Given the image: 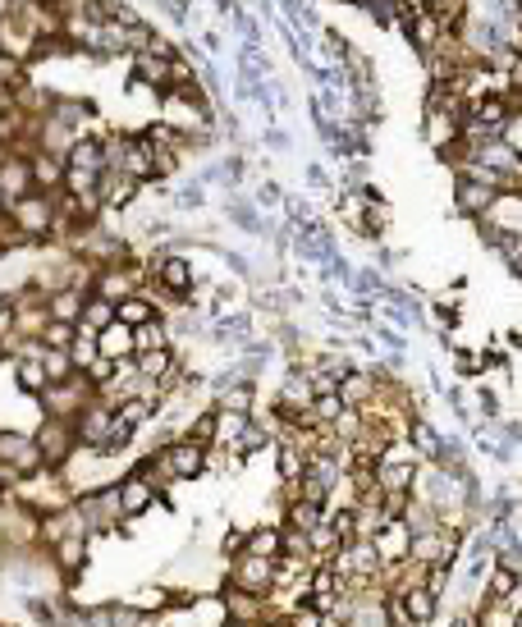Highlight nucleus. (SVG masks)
<instances>
[{"instance_id":"5fc2aeb1","label":"nucleus","mask_w":522,"mask_h":627,"mask_svg":"<svg viewBox=\"0 0 522 627\" xmlns=\"http://www.w3.org/2000/svg\"><path fill=\"white\" fill-rule=\"evenodd\" d=\"M5 206H10V202H5V193H0V216H5Z\"/></svg>"},{"instance_id":"1a4fd4ad","label":"nucleus","mask_w":522,"mask_h":627,"mask_svg":"<svg viewBox=\"0 0 522 627\" xmlns=\"http://www.w3.org/2000/svg\"><path fill=\"white\" fill-rule=\"evenodd\" d=\"M106 435H110V403L92 399V403H87V408L74 417V440H78V449L106 454Z\"/></svg>"},{"instance_id":"7c9ffc66","label":"nucleus","mask_w":522,"mask_h":627,"mask_svg":"<svg viewBox=\"0 0 522 627\" xmlns=\"http://www.w3.org/2000/svg\"><path fill=\"white\" fill-rule=\"evenodd\" d=\"M83 298H87V293H78V289L46 293V316H51V321H69V325H74L78 312H83Z\"/></svg>"},{"instance_id":"cd10ccee","label":"nucleus","mask_w":522,"mask_h":627,"mask_svg":"<svg viewBox=\"0 0 522 627\" xmlns=\"http://www.w3.org/2000/svg\"><path fill=\"white\" fill-rule=\"evenodd\" d=\"M408 444L417 449V463H435V454H440V444H445V435L435 431L431 422L413 417V426H408Z\"/></svg>"},{"instance_id":"3c124183","label":"nucleus","mask_w":522,"mask_h":627,"mask_svg":"<svg viewBox=\"0 0 522 627\" xmlns=\"http://www.w3.org/2000/svg\"><path fill=\"white\" fill-rule=\"evenodd\" d=\"M10 110H14V92H10V87H0V119L10 115Z\"/></svg>"},{"instance_id":"ea45409f","label":"nucleus","mask_w":522,"mask_h":627,"mask_svg":"<svg viewBox=\"0 0 522 627\" xmlns=\"http://www.w3.org/2000/svg\"><path fill=\"white\" fill-rule=\"evenodd\" d=\"M37 339H42V348H69V344H74V325H69V321H51V316H46V325L37 330Z\"/></svg>"},{"instance_id":"f8f14e48","label":"nucleus","mask_w":522,"mask_h":627,"mask_svg":"<svg viewBox=\"0 0 522 627\" xmlns=\"http://www.w3.org/2000/svg\"><path fill=\"white\" fill-rule=\"evenodd\" d=\"M376 390H381V371H358V367H348L335 385L344 408H367V403L376 399Z\"/></svg>"},{"instance_id":"a19ab883","label":"nucleus","mask_w":522,"mask_h":627,"mask_svg":"<svg viewBox=\"0 0 522 627\" xmlns=\"http://www.w3.org/2000/svg\"><path fill=\"white\" fill-rule=\"evenodd\" d=\"M362 10L371 14V23H376V28H394V23H399V14H403V5H399V0H367Z\"/></svg>"},{"instance_id":"72a5a7b5","label":"nucleus","mask_w":522,"mask_h":627,"mask_svg":"<svg viewBox=\"0 0 522 627\" xmlns=\"http://www.w3.org/2000/svg\"><path fill=\"white\" fill-rule=\"evenodd\" d=\"M243 554H257V559H275V554H280V527L243 531Z\"/></svg>"},{"instance_id":"c85d7f7f","label":"nucleus","mask_w":522,"mask_h":627,"mask_svg":"<svg viewBox=\"0 0 522 627\" xmlns=\"http://www.w3.org/2000/svg\"><path fill=\"white\" fill-rule=\"evenodd\" d=\"M403 609H408V618H413V627H426L435 614H440V595H431L426 586H413V591L399 595Z\"/></svg>"},{"instance_id":"37998d69","label":"nucleus","mask_w":522,"mask_h":627,"mask_svg":"<svg viewBox=\"0 0 522 627\" xmlns=\"http://www.w3.org/2000/svg\"><path fill=\"white\" fill-rule=\"evenodd\" d=\"M197 74H202V69H197L188 55H174V60H170V92H174V87H193Z\"/></svg>"},{"instance_id":"5701e85b","label":"nucleus","mask_w":522,"mask_h":627,"mask_svg":"<svg viewBox=\"0 0 522 627\" xmlns=\"http://www.w3.org/2000/svg\"><path fill=\"white\" fill-rule=\"evenodd\" d=\"M156 348H170V321H165V316H152V321L133 325V357L156 353Z\"/></svg>"},{"instance_id":"6ab92c4d","label":"nucleus","mask_w":522,"mask_h":627,"mask_svg":"<svg viewBox=\"0 0 522 627\" xmlns=\"http://www.w3.org/2000/svg\"><path fill=\"white\" fill-rule=\"evenodd\" d=\"M28 170H33V193H60V184H65V161L60 156L33 152L28 156Z\"/></svg>"},{"instance_id":"79ce46f5","label":"nucleus","mask_w":522,"mask_h":627,"mask_svg":"<svg viewBox=\"0 0 522 627\" xmlns=\"http://www.w3.org/2000/svg\"><path fill=\"white\" fill-rule=\"evenodd\" d=\"M454 367H458V376H481V371H490V353H472V348H458V353H454Z\"/></svg>"},{"instance_id":"f257e3e1","label":"nucleus","mask_w":522,"mask_h":627,"mask_svg":"<svg viewBox=\"0 0 522 627\" xmlns=\"http://www.w3.org/2000/svg\"><path fill=\"white\" fill-rule=\"evenodd\" d=\"M5 220L14 225V234L33 248V243H46L55 238V193H23L5 206Z\"/></svg>"},{"instance_id":"4c0bfd02","label":"nucleus","mask_w":522,"mask_h":627,"mask_svg":"<svg viewBox=\"0 0 522 627\" xmlns=\"http://www.w3.org/2000/svg\"><path fill=\"white\" fill-rule=\"evenodd\" d=\"M307 472V454L303 449H294V444H280V481L284 486H298Z\"/></svg>"},{"instance_id":"de8ad7c7","label":"nucleus","mask_w":522,"mask_h":627,"mask_svg":"<svg viewBox=\"0 0 522 627\" xmlns=\"http://www.w3.org/2000/svg\"><path fill=\"white\" fill-rule=\"evenodd\" d=\"M220 550L234 559V554H243V531H225V541H220Z\"/></svg>"},{"instance_id":"7ed1b4c3","label":"nucleus","mask_w":522,"mask_h":627,"mask_svg":"<svg viewBox=\"0 0 522 627\" xmlns=\"http://www.w3.org/2000/svg\"><path fill=\"white\" fill-rule=\"evenodd\" d=\"M33 444H37V454H42L46 467L65 472V467L74 463V454H78L74 422H60V417H42V426L33 431Z\"/></svg>"},{"instance_id":"b1692460","label":"nucleus","mask_w":522,"mask_h":627,"mask_svg":"<svg viewBox=\"0 0 522 627\" xmlns=\"http://www.w3.org/2000/svg\"><path fill=\"white\" fill-rule=\"evenodd\" d=\"M472 627H518V600H481Z\"/></svg>"},{"instance_id":"423d86ee","label":"nucleus","mask_w":522,"mask_h":627,"mask_svg":"<svg viewBox=\"0 0 522 627\" xmlns=\"http://www.w3.org/2000/svg\"><path fill=\"white\" fill-rule=\"evenodd\" d=\"M46 559H51L55 573H65V582L74 586L83 577L87 559H92V536H60V541L46 545Z\"/></svg>"},{"instance_id":"412c9836","label":"nucleus","mask_w":522,"mask_h":627,"mask_svg":"<svg viewBox=\"0 0 522 627\" xmlns=\"http://www.w3.org/2000/svg\"><path fill=\"white\" fill-rule=\"evenodd\" d=\"M133 476H142V481L152 486V495H156V499H165V495H170V486H174V467L165 463L161 449H152V454L142 458V463L133 467Z\"/></svg>"},{"instance_id":"09e8293b","label":"nucleus","mask_w":522,"mask_h":627,"mask_svg":"<svg viewBox=\"0 0 522 627\" xmlns=\"http://www.w3.org/2000/svg\"><path fill=\"white\" fill-rule=\"evenodd\" d=\"M477 403H481V412H486L490 422L500 417V399H495V394H486V390H481V394H477Z\"/></svg>"},{"instance_id":"a18cd8bd","label":"nucleus","mask_w":522,"mask_h":627,"mask_svg":"<svg viewBox=\"0 0 522 627\" xmlns=\"http://www.w3.org/2000/svg\"><path fill=\"white\" fill-rule=\"evenodd\" d=\"M229 220H234V225H243V229H252V234H257V229H261L257 211H252L248 202H234V206H229Z\"/></svg>"},{"instance_id":"a211bd4d","label":"nucleus","mask_w":522,"mask_h":627,"mask_svg":"<svg viewBox=\"0 0 522 627\" xmlns=\"http://www.w3.org/2000/svg\"><path fill=\"white\" fill-rule=\"evenodd\" d=\"M138 188L142 184H133L129 174H120V170H101V179H97V197H101V206H110V211L129 206L133 197H138Z\"/></svg>"},{"instance_id":"bb28decb","label":"nucleus","mask_w":522,"mask_h":627,"mask_svg":"<svg viewBox=\"0 0 522 627\" xmlns=\"http://www.w3.org/2000/svg\"><path fill=\"white\" fill-rule=\"evenodd\" d=\"M385 229H390V202H385L381 193H371L367 188V202H362V238H381Z\"/></svg>"},{"instance_id":"c03bdc74","label":"nucleus","mask_w":522,"mask_h":627,"mask_svg":"<svg viewBox=\"0 0 522 627\" xmlns=\"http://www.w3.org/2000/svg\"><path fill=\"white\" fill-rule=\"evenodd\" d=\"M490 559H495V568H504V573H518V577H522V550H518V541L500 545V550L490 554Z\"/></svg>"},{"instance_id":"393cba45","label":"nucleus","mask_w":522,"mask_h":627,"mask_svg":"<svg viewBox=\"0 0 522 627\" xmlns=\"http://www.w3.org/2000/svg\"><path fill=\"white\" fill-rule=\"evenodd\" d=\"M69 170H87V174H101L106 170V156H101V142L97 138H74V147L65 152Z\"/></svg>"},{"instance_id":"473e14b6","label":"nucleus","mask_w":522,"mask_h":627,"mask_svg":"<svg viewBox=\"0 0 522 627\" xmlns=\"http://www.w3.org/2000/svg\"><path fill=\"white\" fill-rule=\"evenodd\" d=\"M115 321V303H106V298H97V293H87L83 298V312H78V321L74 325H83V330H106V325Z\"/></svg>"},{"instance_id":"603ef678","label":"nucleus","mask_w":522,"mask_h":627,"mask_svg":"<svg viewBox=\"0 0 522 627\" xmlns=\"http://www.w3.org/2000/svg\"><path fill=\"white\" fill-rule=\"evenodd\" d=\"M449 627H472V614H458V618H454V623H449Z\"/></svg>"},{"instance_id":"58836bf2","label":"nucleus","mask_w":522,"mask_h":627,"mask_svg":"<svg viewBox=\"0 0 522 627\" xmlns=\"http://www.w3.org/2000/svg\"><path fill=\"white\" fill-rule=\"evenodd\" d=\"M42 371H46V385H51V380H69V376H74V362H69L65 348H46V353H42Z\"/></svg>"},{"instance_id":"4be33fe9","label":"nucleus","mask_w":522,"mask_h":627,"mask_svg":"<svg viewBox=\"0 0 522 627\" xmlns=\"http://www.w3.org/2000/svg\"><path fill=\"white\" fill-rule=\"evenodd\" d=\"M97 357H110V362H124L133 357V330L120 321H110L106 330H97Z\"/></svg>"},{"instance_id":"f03ea898","label":"nucleus","mask_w":522,"mask_h":627,"mask_svg":"<svg viewBox=\"0 0 522 627\" xmlns=\"http://www.w3.org/2000/svg\"><path fill=\"white\" fill-rule=\"evenodd\" d=\"M92 399H97V390H92V380H87L83 371H74L69 380H51V385L37 394V403H42L46 417H60V422H74Z\"/></svg>"},{"instance_id":"0eeeda50","label":"nucleus","mask_w":522,"mask_h":627,"mask_svg":"<svg viewBox=\"0 0 522 627\" xmlns=\"http://www.w3.org/2000/svg\"><path fill=\"white\" fill-rule=\"evenodd\" d=\"M225 582H234L239 591H248V595H271V586H275V559H257V554H234V568H229V577Z\"/></svg>"},{"instance_id":"f704fd0d","label":"nucleus","mask_w":522,"mask_h":627,"mask_svg":"<svg viewBox=\"0 0 522 627\" xmlns=\"http://www.w3.org/2000/svg\"><path fill=\"white\" fill-rule=\"evenodd\" d=\"M14 385H19L23 394H42L46 390V371H42V362H33V357H14Z\"/></svg>"},{"instance_id":"39448f33","label":"nucleus","mask_w":522,"mask_h":627,"mask_svg":"<svg viewBox=\"0 0 522 627\" xmlns=\"http://www.w3.org/2000/svg\"><path fill=\"white\" fill-rule=\"evenodd\" d=\"M394 28H403V37H408V46H413L417 55H426V51H431V46H435V37H440V33H454V28H449V23L440 19V14H431V10H426V5H417V10H403Z\"/></svg>"},{"instance_id":"864d4df0","label":"nucleus","mask_w":522,"mask_h":627,"mask_svg":"<svg viewBox=\"0 0 522 627\" xmlns=\"http://www.w3.org/2000/svg\"><path fill=\"white\" fill-rule=\"evenodd\" d=\"M19 5H51V0H19Z\"/></svg>"},{"instance_id":"9b49d317","label":"nucleus","mask_w":522,"mask_h":627,"mask_svg":"<svg viewBox=\"0 0 522 627\" xmlns=\"http://www.w3.org/2000/svg\"><path fill=\"white\" fill-rule=\"evenodd\" d=\"M165 463L174 467V481H197V476L207 472V449L193 440H184V435H174L170 444H161Z\"/></svg>"},{"instance_id":"20e7f679","label":"nucleus","mask_w":522,"mask_h":627,"mask_svg":"<svg viewBox=\"0 0 522 627\" xmlns=\"http://www.w3.org/2000/svg\"><path fill=\"white\" fill-rule=\"evenodd\" d=\"M147 284V266L142 261H120V266H97L92 275V293L106 298V303H124Z\"/></svg>"},{"instance_id":"4468645a","label":"nucleus","mask_w":522,"mask_h":627,"mask_svg":"<svg viewBox=\"0 0 522 627\" xmlns=\"http://www.w3.org/2000/svg\"><path fill=\"white\" fill-rule=\"evenodd\" d=\"M129 74H133V83H142V87H152V92H170V60H161V55H152V51H133L129 55Z\"/></svg>"},{"instance_id":"49530a36","label":"nucleus","mask_w":522,"mask_h":627,"mask_svg":"<svg viewBox=\"0 0 522 627\" xmlns=\"http://www.w3.org/2000/svg\"><path fill=\"white\" fill-rule=\"evenodd\" d=\"M156 5H161L174 23H188V0H156Z\"/></svg>"},{"instance_id":"9d476101","label":"nucleus","mask_w":522,"mask_h":627,"mask_svg":"<svg viewBox=\"0 0 522 627\" xmlns=\"http://www.w3.org/2000/svg\"><path fill=\"white\" fill-rule=\"evenodd\" d=\"M220 609H225L229 623H239V627H252V623H261V618H275L271 614V595L261 600V595L239 591L234 582H225V591H220Z\"/></svg>"},{"instance_id":"2eb2a0df","label":"nucleus","mask_w":522,"mask_h":627,"mask_svg":"<svg viewBox=\"0 0 522 627\" xmlns=\"http://www.w3.org/2000/svg\"><path fill=\"white\" fill-rule=\"evenodd\" d=\"M458 129H463V115H454V110H422V138L431 142L435 152L454 147Z\"/></svg>"},{"instance_id":"c756f323","label":"nucleus","mask_w":522,"mask_h":627,"mask_svg":"<svg viewBox=\"0 0 522 627\" xmlns=\"http://www.w3.org/2000/svg\"><path fill=\"white\" fill-rule=\"evenodd\" d=\"M284 522L280 527H289V531H312V527H321V522H326V509H321V504H307V499H289V504H284Z\"/></svg>"},{"instance_id":"a878e982","label":"nucleus","mask_w":522,"mask_h":627,"mask_svg":"<svg viewBox=\"0 0 522 627\" xmlns=\"http://www.w3.org/2000/svg\"><path fill=\"white\" fill-rule=\"evenodd\" d=\"M133 367H138V376H142V380H156V385H161V380L170 376L174 367H179V353H174V348H156V353H138V357H133Z\"/></svg>"},{"instance_id":"e433bc0d","label":"nucleus","mask_w":522,"mask_h":627,"mask_svg":"<svg viewBox=\"0 0 522 627\" xmlns=\"http://www.w3.org/2000/svg\"><path fill=\"white\" fill-rule=\"evenodd\" d=\"M65 353H69V362H74V371H87L92 367V357H97V335L83 330V325H74V344H69Z\"/></svg>"},{"instance_id":"8fccbe9b","label":"nucleus","mask_w":522,"mask_h":627,"mask_svg":"<svg viewBox=\"0 0 522 627\" xmlns=\"http://www.w3.org/2000/svg\"><path fill=\"white\" fill-rule=\"evenodd\" d=\"M197 202H202V188H197V184H193V188H184V193H179V206H188V211H193Z\"/></svg>"},{"instance_id":"6e6d98bb","label":"nucleus","mask_w":522,"mask_h":627,"mask_svg":"<svg viewBox=\"0 0 522 627\" xmlns=\"http://www.w3.org/2000/svg\"><path fill=\"white\" fill-rule=\"evenodd\" d=\"M0 303H5V293H0Z\"/></svg>"},{"instance_id":"6e6552de","label":"nucleus","mask_w":522,"mask_h":627,"mask_svg":"<svg viewBox=\"0 0 522 627\" xmlns=\"http://www.w3.org/2000/svg\"><path fill=\"white\" fill-rule=\"evenodd\" d=\"M417 472H422V463H417V458H390V454H381V458H376V467H371V476H376V490H381V495H413Z\"/></svg>"},{"instance_id":"aec40b11","label":"nucleus","mask_w":522,"mask_h":627,"mask_svg":"<svg viewBox=\"0 0 522 627\" xmlns=\"http://www.w3.org/2000/svg\"><path fill=\"white\" fill-rule=\"evenodd\" d=\"M115 490H120V509H124V522H129V518H142V513H147V509H152V504H156V495H152V486H147V481H142V476H124V481H120V486H115Z\"/></svg>"},{"instance_id":"dca6fc26","label":"nucleus","mask_w":522,"mask_h":627,"mask_svg":"<svg viewBox=\"0 0 522 627\" xmlns=\"http://www.w3.org/2000/svg\"><path fill=\"white\" fill-rule=\"evenodd\" d=\"M495 197H500V193H495L486 179H458V184H454V211H458V216H468V220H477L481 211L495 202Z\"/></svg>"},{"instance_id":"2f4dec72","label":"nucleus","mask_w":522,"mask_h":627,"mask_svg":"<svg viewBox=\"0 0 522 627\" xmlns=\"http://www.w3.org/2000/svg\"><path fill=\"white\" fill-rule=\"evenodd\" d=\"M152 316H161V307L147 298V293H133V298H124V303H115V321L120 325H142V321H152Z\"/></svg>"},{"instance_id":"c9c22d12","label":"nucleus","mask_w":522,"mask_h":627,"mask_svg":"<svg viewBox=\"0 0 522 627\" xmlns=\"http://www.w3.org/2000/svg\"><path fill=\"white\" fill-rule=\"evenodd\" d=\"M481 600H518V573H504V568L486 573V582H481Z\"/></svg>"},{"instance_id":"f3484780","label":"nucleus","mask_w":522,"mask_h":627,"mask_svg":"<svg viewBox=\"0 0 522 627\" xmlns=\"http://www.w3.org/2000/svg\"><path fill=\"white\" fill-rule=\"evenodd\" d=\"M371 545H376V559H381V568H385V563L408 559V550H413V536H408V527L394 518V522H385V527L371 536Z\"/></svg>"},{"instance_id":"ddd939ff","label":"nucleus","mask_w":522,"mask_h":627,"mask_svg":"<svg viewBox=\"0 0 522 627\" xmlns=\"http://www.w3.org/2000/svg\"><path fill=\"white\" fill-rule=\"evenodd\" d=\"M120 174H129L133 184H152V147L142 133H124V147H120Z\"/></svg>"}]
</instances>
